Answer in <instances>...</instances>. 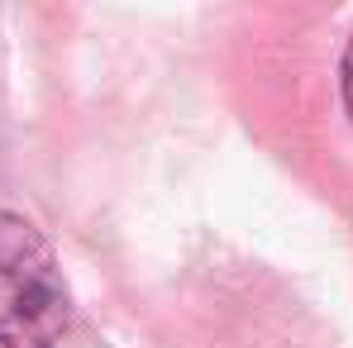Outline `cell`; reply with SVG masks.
<instances>
[{
  "label": "cell",
  "instance_id": "1",
  "mask_svg": "<svg viewBox=\"0 0 353 348\" xmlns=\"http://www.w3.org/2000/svg\"><path fill=\"white\" fill-rule=\"evenodd\" d=\"M72 320V291L53 243L24 215L0 210V348H53Z\"/></svg>",
  "mask_w": 353,
  "mask_h": 348
},
{
  "label": "cell",
  "instance_id": "2",
  "mask_svg": "<svg viewBox=\"0 0 353 348\" xmlns=\"http://www.w3.org/2000/svg\"><path fill=\"white\" fill-rule=\"evenodd\" d=\"M339 86H344V105H349V115H353V39H349V48H344V62H339Z\"/></svg>",
  "mask_w": 353,
  "mask_h": 348
}]
</instances>
